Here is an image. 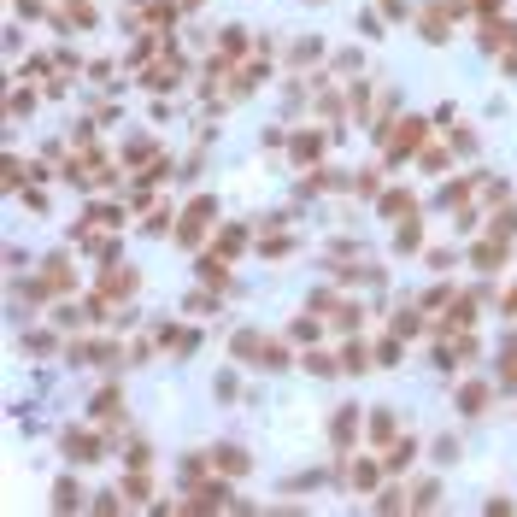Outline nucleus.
I'll return each mask as SVG.
<instances>
[{
    "label": "nucleus",
    "instance_id": "nucleus-1",
    "mask_svg": "<svg viewBox=\"0 0 517 517\" xmlns=\"http://www.w3.org/2000/svg\"><path fill=\"white\" fill-rule=\"evenodd\" d=\"M65 459H71V464H94L100 459V441L94 435H65Z\"/></svg>",
    "mask_w": 517,
    "mask_h": 517
},
{
    "label": "nucleus",
    "instance_id": "nucleus-2",
    "mask_svg": "<svg viewBox=\"0 0 517 517\" xmlns=\"http://www.w3.org/2000/svg\"><path fill=\"white\" fill-rule=\"evenodd\" d=\"M218 471H229V476H241V471H247V459L236 453V447H218Z\"/></svg>",
    "mask_w": 517,
    "mask_h": 517
},
{
    "label": "nucleus",
    "instance_id": "nucleus-3",
    "mask_svg": "<svg viewBox=\"0 0 517 517\" xmlns=\"http://www.w3.org/2000/svg\"><path fill=\"white\" fill-rule=\"evenodd\" d=\"M482 400H488V388H482V382H471V388L459 394V406H464V411H482Z\"/></svg>",
    "mask_w": 517,
    "mask_h": 517
},
{
    "label": "nucleus",
    "instance_id": "nucleus-4",
    "mask_svg": "<svg viewBox=\"0 0 517 517\" xmlns=\"http://www.w3.org/2000/svg\"><path fill=\"white\" fill-rule=\"evenodd\" d=\"M94 411H100V418H118V394H112V388H106V394H100V400H94Z\"/></svg>",
    "mask_w": 517,
    "mask_h": 517
},
{
    "label": "nucleus",
    "instance_id": "nucleus-5",
    "mask_svg": "<svg viewBox=\"0 0 517 517\" xmlns=\"http://www.w3.org/2000/svg\"><path fill=\"white\" fill-rule=\"evenodd\" d=\"M506 382H511V388H517V359H506Z\"/></svg>",
    "mask_w": 517,
    "mask_h": 517
}]
</instances>
